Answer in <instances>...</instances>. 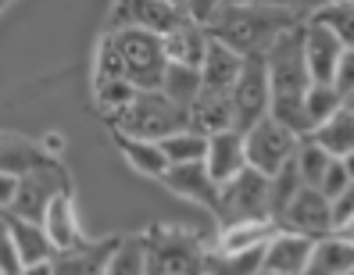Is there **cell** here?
Returning <instances> with one entry per match:
<instances>
[{"mask_svg":"<svg viewBox=\"0 0 354 275\" xmlns=\"http://www.w3.org/2000/svg\"><path fill=\"white\" fill-rule=\"evenodd\" d=\"M276 222L272 218H240V222H225L218 225L212 247L218 250H265V243L276 236Z\"/></svg>","mask_w":354,"mask_h":275,"instance_id":"7402d4cb","label":"cell"},{"mask_svg":"<svg viewBox=\"0 0 354 275\" xmlns=\"http://www.w3.org/2000/svg\"><path fill=\"white\" fill-rule=\"evenodd\" d=\"M333 86H337L344 97L354 93V47H344V54L337 61V72H333Z\"/></svg>","mask_w":354,"mask_h":275,"instance_id":"f35d334b","label":"cell"},{"mask_svg":"<svg viewBox=\"0 0 354 275\" xmlns=\"http://www.w3.org/2000/svg\"><path fill=\"white\" fill-rule=\"evenodd\" d=\"M39 225L47 229V236L54 243V250H75L86 243V232H82V222H79V211H75V197L72 189H65V193H57L50 200V207L44 211V218H39Z\"/></svg>","mask_w":354,"mask_h":275,"instance_id":"5bb4252c","label":"cell"},{"mask_svg":"<svg viewBox=\"0 0 354 275\" xmlns=\"http://www.w3.org/2000/svg\"><path fill=\"white\" fill-rule=\"evenodd\" d=\"M140 86H133L129 79H93V100H97V111L104 118H115L129 108V104L136 100Z\"/></svg>","mask_w":354,"mask_h":275,"instance_id":"4dcf8cb0","label":"cell"},{"mask_svg":"<svg viewBox=\"0 0 354 275\" xmlns=\"http://www.w3.org/2000/svg\"><path fill=\"white\" fill-rule=\"evenodd\" d=\"M333 232H340L344 240H351V243H354V218H351V222H344L340 229H333Z\"/></svg>","mask_w":354,"mask_h":275,"instance_id":"7bdbcfd3","label":"cell"},{"mask_svg":"<svg viewBox=\"0 0 354 275\" xmlns=\"http://www.w3.org/2000/svg\"><path fill=\"white\" fill-rule=\"evenodd\" d=\"M169 4H176V8H179V11L186 15V4H190V0H169Z\"/></svg>","mask_w":354,"mask_h":275,"instance_id":"bcb514c9","label":"cell"},{"mask_svg":"<svg viewBox=\"0 0 354 275\" xmlns=\"http://www.w3.org/2000/svg\"><path fill=\"white\" fill-rule=\"evenodd\" d=\"M115 36V47L122 54V65H126V79L140 90H161L165 68H169V57H165V44L158 32L147 29H108Z\"/></svg>","mask_w":354,"mask_h":275,"instance_id":"277c9868","label":"cell"},{"mask_svg":"<svg viewBox=\"0 0 354 275\" xmlns=\"http://www.w3.org/2000/svg\"><path fill=\"white\" fill-rule=\"evenodd\" d=\"M347 275H354V272H347Z\"/></svg>","mask_w":354,"mask_h":275,"instance_id":"816d5d0a","label":"cell"},{"mask_svg":"<svg viewBox=\"0 0 354 275\" xmlns=\"http://www.w3.org/2000/svg\"><path fill=\"white\" fill-rule=\"evenodd\" d=\"M344 104H347V97L333 86V82H311V86L304 90V115H308L311 133H315L326 118L337 115Z\"/></svg>","mask_w":354,"mask_h":275,"instance_id":"f546056e","label":"cell"},{"mask_svg":"<svg viewBox=\"0 0 354 275\" xmlns=\"http://www.w3.org/2000/svg\"><path fill=\"white\" fill-rule=\"evenodd\" d=\"M354 218V182L344 189V193L333 200V222H337V229L344 225V222H351Z\"/></svg>","mask_w":354,"mask_h":275,"instance_id":"ab89813d","label":"cell"},{"mask_svg":"<svg viewBox=\"0 0 354 275\" xmlns=\"http://www.w3.org/2000/svg\"><path fill=\"white\" fill-rule=\"evenodd\" d=\"M11 222V236H15V247L22 254V265H47L54 261V243L47 236V229L32 222V218H18V215H8Z\"/></svg>","mask_w":354,"mask_h":275,"instance_id":"d4e9b609","label":"cell"},{"mask_svg":"<svg viewBox=\"0 0 354 275\" xmlns=\"http://www.w3.org/2000/svg\"><path fill=\"white\" fill-rule=\"evenodd\" d=\"M4 4H11V0H4Z\"/></svg>","mask_w":354,"mask_h":275,"instance_id":"f907efd6","label":"cell"},{"mask_svg":"<svg viewBox=\"0 0 354 275\" xmlns=\"http://www.w3.org/2000/svg\"><path fill=\"white\" fill-rule=\"evenodd\" d=\"M0 215H4V211H0Z\"/></svg>","mask_w":354,"mask_h":275,"instance_id":"f5cc1de1","label":"cell"},{"mask_svg":"<svg viewBox=\"0 0 354 275\" xmlns=\"http://www.w3.org/2000/svg\"><path fill=\"white\" fill-rule=\"evenodd\" d=\"M344 161V168H347V176H351V182H354V154H347V158H340Z\"/></svg>","mask_w":354,"mask_h":275,"instance_id":"f6af8a7d","label":"cell"},{"mask_svg":"<svg viewBox=\"0 0 354 275\" xmlns=\"http://www.w3.org/2000/svg\"><path fill=\"white\" fill-rule=\"evenodd\" d=\"M311 140H315L326 154H333V158H347V154H354V111L344 108L333 115V118H326L315 133H311Z\"/></svg>","mask_w":354,"mask_h":275,"instance_id":"4316f807","label":"cell"},{"mask_svg":"<svg viewBox=\"0 0 354 275\" xmlns=\"http://www.w3.org/2000/svg\"><path fill=\"white\" fill-rule=\"evenodd\" d=\"M111 140H115L118 154L126 158V164L133 168V172L147 176V179H161L165 172H169V158H165L161 140H143V136L118 133V129H111Z\"/></svg>","mask_w":354,"mask_h":275,"instance_id":"ffe728a7","label":"cell"},{"mask_svg":"<svg viewBox=\"0 0 354 275\" xmlns=\"http://www.w3.org/2000/svg\"><path fill=\"white\" fill-rule=\"evenodd\" d=\"M290 26H301V22L279 8H268V4L229 8V4H222L215 11V18L207 22V32L218 36L233 50H240L243 57H251V54H265L272 47V39Z\"/></svg>","mask_w":354,"mask_h":275,"instance_id":"6da1fadb","label":"cell"},{"mask_svg":"<svg viewBox=\"0 0 354 275\" xmlns=\"http://www.w3.org/2000/svg\"><path fill=\"white\" fill-rule=\"evenodd\" d=\"M161 146H165V158H169V164L204 161V154H207V136L194 133L190 125H186V129H179V133H172V136H165Z\"/></svg>","mask_w":354,"mask_h":275,"instance_id":"836d02e7","label":"cell"},{"mask_svg":"<svg viewBox=\"0 0 354 275\" xmlns=\"http://www.w3.org/2000/svg\"><path fill=\"white\" fill-rule=\"evenodd\" d=\"M308 22L326 26L344 47H354V0H329V4L311 15Z\"/></svg>","mask_w":354,"mask_h":275,"instance_id":"d6a6232c","label":"cell"},{"mask_svg":"<svg viewBox=\"0 0 354 275\" xmlns=\"http://www.w3.org/2000/svg\"><path fill=\"white\" fill-rule=\"evenodd\" d=\"M93 79H126V65H122V54H118V47H115V36H111V32H104V39L97 44Z\"/></svg>","mask_w":354,"mask_h":275,"instance_id":"e575fe53","label":"cell"},{"mask_svg":"<svg viewBox=\"0 0 354 275\" xmlns=\"http://www.w3.org/2000/svg\"><path fill=\"white\" fill-rule=\"evenodd\" d=\"M57 161L44 143H36L29 136H18V133H0V172H15V176H26L32 168Z\"/></svg>","mask_w":354,"mask_h":275,"instance_id":"603a6c76","label":"cell"},{"mask_svg":"<svg viewBox=\"0 0 354 275\" xmlns=\"http://www.w3.org/2000/svg\"><path fill=\"white\" fill-rule=\"evenodd\" d=\"M243 61L247 57L240 50H233L229 44H222L218 36H212V39H207V50H204V61H201V82L207 90L229 93L236 86L240 72H243Z\"/></svg>","mask_w":354,"mask_h":275,"instance_id":"ac0fdd59","label":"cell"},{"mask_svg":"<svg viewBox=\"0 0 354 275\" xmlns=\"http://www.w3.org/2000/svg\"><path fill=\"white\" fill-rule=\"evenodd\" d=\"M183 11L169 0H115L108 29H147V32H172L183 22Z\"/></svg>","mask_w":354,"mask_h":275,"instance_id":"8fae6325","label":"cell"},{"mask_svg":"<svg viewBox=\"0 0 354 275\" xmlns=\"http://www.w3.org/2000/svg\"><path fill=\"white\" fill-rule=\"evenodd\" d=\"M118 236H104V240H86L75 250H61L54 254V275H104L111 261V250H115Z\"/></svg>","mask_w":354,"mask_h":275,"instance_id":"e0dca14e","label":"cell"},{"mask_svg":"<svg viewBox=\"0 0 354 275\" xmlns=\"http://www.w3.org/2000/svg\"><path fill=\"white\" fill-rule=\"evenodd\" d=\"M104 275H151V243H147V229L133 232V236H118L111 261Z\"/></svg>","mask_w":354,"mask_h":275,"instance_id":"484cf974","label":"cell"},{"mask_svg":"<svg viewBox=\"0 0 354 275\" xmlns=\"http://www.w3.org/2000/svg\"><path fill=\"white\" fill-rule=\"evenodd\" d=\"M344 54V44L319 22H304V61L311 82H333L337 61Z\"/></svg>","mask_w":354,"mask_h":275,"instance_id":"2e32d148","label":"cell"},{"mask_svg":"<svg viewBox=\"0 0 354 275\" xmlns=\"http://www.w3.org/2000/svg\"><path fill=\"white\" fill-rule=\"evenodd\" d=\"M65 189H72V179L65 172V164H61V161H47V164L32 168V172L18 176V193H15V200L8 207V215L39 222V218H44V211L50 207V200L57 193H65Z\"/></svg>","mask_w":354,"mask_h":275,"instance_id":"ba28073f","label":"cell"},{"mask_svg":"<svg viewBox=\"0 0 354 275\" xmlns=\"http://www.w3.org/2000/svg\"><path fill=\"white\" fill-rule=\"evenodd\" d=\"M190 129L201 133V136H215V133H225V129H236V115H233V100L222 90H201L197 100L190 104Z\"/></svg>","mask_w":354,"mask_h":275,"instance_id":"d6986e66","label":"cell"},{"mask_svg":"<svg viewBox=\"0 0 354 275\" xmlns=\"http://www.w3.org/2000/svg\"><path fill=\"white\" fill-rule=\"evenodd\" d=\"M108 125L118 129V133H129V136L165 140V136L186 129V125H190V115H186V108H179L176 100L165 97L161 90H140L136 100L122 115H115Z\"/></svg>","mask_w":354,"mask_h":275,"instance_id":"3957f363","label":"cell"},{"mask_svg":"<svg viewBox=\"0 0 354 275\" xmlns=\"http://www.w3.org/2000/svg\"><path fill=\"white\" fill-rule=\"evenodd\" d=\"M347 108H351V111H354V93H351V97H347Z\"/></svg>","mask_w":354,"mask_h":275,"instance_id":"c3c4849f","label":"cell"},{"mask_svg":"<svg viewBox=\"0 0 354 275\" xmlns=\"http://www.w3.org/2000/svg\"><path fill=\"white\" fill-rule=\"evenodd\" d=\"M18 193V176L15 172H0V211H8Z\"/></svg>","mask_w":354,"mask_h":275,"instance_id":"60d3db41","label":"cell"},{"mask_svg":"<svg viewBox=\"0 0 354 275\" xmlns=\"http://www.w3.org/2000/svg\"><path fill=\"white\" fill-rule=\"evenodd\" d=\"M351 186V176H347V168H344V161L340 158H333V164L326 168V176H322V182H319V189L329 197V200H337L344 189Z\"/></svg>","mask_w":354,"mask_h":275,"instance_id":"8d00e7d4","label":"cell"},{"mask_svg":"<svg viewBox=\"0 0 354 275\" xmlns=\"http://www.w3.org/2000/svg\"><path fill=\"white\" fill-rule=\"evenodd\" d=\"M233 100V115H236V129H251L258 118L268 115L272 108V82H268V68H265V54H251L243 61V72L236 79V86L229 90Z\"/></svg>","mask_w":354,"mask_h":275,"instance_id":"9c48e42d","label":"cell"},{"mask_svg":"<svg viewBox=\"0 0 354 275\" xmlns=\"http://www.w3.org/2000/svg\"><path fill=\"white\" fill-rule=\"evenodd\" d=\"M240 218H272V179L254 172L251 164L218 189L215 222L225 225V222H240Z\"/></svg>","mask_w":354,"mask_h":275,"instance_id":"5b68a950","label":"cell"},{"mask_svg":"<svg viewBox=\"0 0 354 275\" xmlns=\"http://www.w3.org/2000/svg\"><path fill=\"white\" fill-rule=\"evenodd\" d=\"M265 250H218L207 247L204 254V275H254L261 268Z\"/></svg>","mask_w":354,"mask_h":275,"instance_id":"83f0119b","label":"cell"},{"mask_svg":"<svg viewBox=\"0 0 354 275\" xmlns=\"http://www.w3.org/2000/svg\"><path fill=\"white\" fill-rule=\"evenodd\" d=\"M329 164H333V154H326L311 136H301L297 151H294V168H297L301 182L319 189V182H322V176H326V168H329Z\"/></svg>","mask_w":354,"mask_h":275,"instance_id":"1f68e13d","label":"cell"},{"mask_svg":"<svg viewBox=\"0 0 354 275\" xmlns=\"http://www.w3.org/2000/svg\"><path fill=\"white\" fill-rule=\"evenodd\" d=\"M26 265H22V254L15 247V236H11V222H8V211L0 215V272L4 275H18Z\"/></svg>","mask_w":354,"mask_h":275,"instance_id":"d590c367","label":"cell"},{"mask_svg":"<svg viewBox=\"0 0 354 275\" xmlns=\"http://www.w3.org/2000/svg\"><path fill=\"white\" fill-rule=\"evenodd\" d=\"M347 272H354V243L344 240L340 232H329V236L315 240L304 275H347Z\"/></svg>","mask_w":354,"mask_h":275,"instance_id":"cb8c5ba5","label":"cell"},{"mask_svg":"<svg viewBox=\"0 0 354 275\" xmlns=\"http://www.w3.org/2000/svg\"><path fill=\"white\" fill-rule=\"evenodd\" d=\"M204 164H207V172H212V179H215L218 186H225L229 179H236L243 168H247V143H243V133H240V129H225V133L207 136Z\"/></svg>","mask_w":354,"mask_h":275,"instance_id":"9a60e30c","label":"cell"},{"mask_svg":"<svg viewBox=\"0 0 354 275\" xmlns=\"http://www.w3.org/2000/svg\"><path fill=\"white\" fill-rule=\"evenodd\" d=\"M165 189H172L176 197L183 200H190L204 211H218V182L212 179V172H207V164L204 161H186V164H169V172H165L158 179Z\"/></svg>","mask_w":354,"mask_h":275,"instance_id":"7c38bea8","label":"cell"},{"mask_svg":"<svg viewBox=\"0 0 354 275\" xmlns=\"http://www.w3.org/2000/svg\"><path fill=\"white\" fill-rule=\"evenodd\" d=\"M311 250H315V240L311 236H301V232H290V229H276V236L265 243L261 268L276 272V275H304V268L311 261Z\"/></svg>","mask_w":354,"mask_h":275,"instance_id":"4fadbf2b","label":"cell"},{"mask_svg":"<svg viewBox=\"0 0 354 275\" xmlns=\"http://www.w3.org/2000/svg\"><path fill=\"white\" fill-rule=\"evenodd\" d=\"M229 8H251V4H261V0H222Z\"/></svg>","mask_w":354,"mask_h":275,"instance_id":"ee69618b","label":"cell"},{"mask_svg":"<svg viewBox=\"0 0 354 275\" xmlns=\"http://www.w3.org/2000/svg\"><path fill=\"white\" fill-rule=\"evenodd\" d=\"M18 275H54V268H50V261L47 265H26Z\"/></svg>","mask_w":354,"mask_h":275,"instance_id":"b9f144b4","label":"cell"},{"mask_svg":"<svg viewBox=\"0 0 354 275\" xmlns=\"http://www.w3.org/2000/svg\"><path fill=\"white\" fill-rule=\"evenodd\" d=\"M4 8H8V4H4V0H0V11H4Z\"/></svg>","mask_w":354,"mask_h":275,"instance_id":"681fc988","label":"cell"},{"mask_svg":"<svg viewBox=\"0 0 354 275\" xmlns=\"http://www.w3.org/2000/svg\"><path fill=\"white\" fill-rule=\"evenodd\" d=\"M254 275H276V272H268V268H258V272H254Z\"/></svg>","mask_w":354,"mask_h":275,"instance_id":"7dc6e473","label":"cell"},{"mask_svg":"<svg viewBox=\"0 0 354 275\" xmlns=\"http://www.w3.org/2000/svg\"><path fill=\"white\" fill-rule=\"evenodd\" d=\"M265 68H268V82H272V97L304 93L311 86L308 61H304V22L283 29L272 39V47L265 50Z\"/></svg>","mask_w":354,"mask_h":275,"instance_id":"8992f818","label":"cell"},{"mask_svg":"<svg viewBox=\"0 0 354 275\" xmlns=\"http://www.w3.org/2000/svg\"><path fill=\"white\" fill-rule=\"evenodd\" d=\"M207 39H212V32H207L201 22H194V18H183L172 32L161 36V44H165V57H169V61H176V65L201 68L204 50H207Z\"/></svg>","mask_w":354,"mask_h":275,"instance_id":"44dd1931","label":"cell"},{"mask_svg":"<svg viewBox=\"0 0 354 275\" xmlns=\"http://www.w3.org/2000/svg\"><path fill=\"white\" fill-rule=\"evenodd\" d=\"M276 225L290 229V232H301V236H311V240H322L337 229V222H333V200L315 186H301L294 193V200L279 211Z\"/></svg>","mask_w":354,"mask_h":275,"instance_id":"30bf717a","label":"cell"},{"mask_svg":"<svg viewBox=\"0 0 354 275\" xmlns=\"http://www.w3.org/2000/svg\"><path fill=\"white\" fill-rule=\"evenodd\" d=\"M261 4H268V8H279V11H286V15H294L297 22H308L315 11H322L329 0H261Z\"/></svg>","mask_w":354,"mask_h":275,"instance_id":"74e56055","label":"cell"},{"mask_svg":"<svg viewBox=\"0 0 354 275\" xmlns=\"http://www.w3.org/2000/svg\"><path fill=\"white\" fill-rule=\"evenodd\" d=\"M204 90L201 82V68H190V65H176V61H169V68H165V79H161V93L176 100L179 108L190 111V104L197 100V93Z\"/></svg>","mask_w":354,"mask_h":275,"instance_id":"f1b7e54d","label":"cell"},{"mask_svg":"<svg viewBox=\"0 0 354 275\" xmlns=\"http://www.w3.org/2000/svg\"><path fill=\"white\" fill-rule=\"evenodd\" d=\"M243 143H247V164L261 176H276L294 161V151L301 136L290 133L283 122H276L272 115L258 118L251 129H243Z\"/></svg>","mask_w":354,"mask_h":275,"instance_id":"52a82bcc","label":"cell"},{"mask_svg":"<svg viewBox=\"0 0 354 275\" xmlns=\"http://www.w3.org/2000/svg\"><path fill=\"white\" fill-rule=\"evenodd\" d=\"M151 275H204L207 243L197 229L186 225H151Z\"/></svg>","mask_w":354,"mask_h":275,"instance_id":"7a4b0ae2","label":"cell"}]
</instances>
